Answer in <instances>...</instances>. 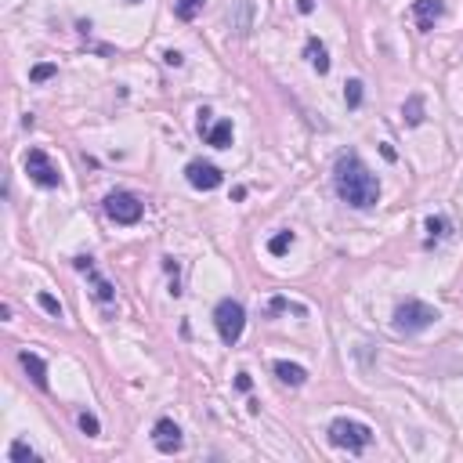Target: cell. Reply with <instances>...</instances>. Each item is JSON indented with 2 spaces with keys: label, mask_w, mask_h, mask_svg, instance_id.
I'll return each instance as SVG.
<instances>
[{
  "label": "cell",
  "mask_w": 463,
  "mask_h": 463,
  "mask_svg": "<svg viewBox=\"0 0 463 463\" xmlns=\"http://www.w3.org/2000/svg\"><path fill=\"white\" fill-rule=\"evenodd\" d=\"M102 206L109 213V221H116V225H138L145 213V203L134 192H109Z\"/></svg>",
  "instance_id": "obj_5"
},
{
  "label": "cell",
  "mask_w": 463,
  "mask_h": 463,
  "mask_svg": "<svg viewBox=\"0 0 463 463\" xmlns=\"http://www.w3.org/2000/svg\"><path fill=\"white\" fill-rule=\"evenodd\" d=\"M213 326H218L221 344H225V348H235L239 336H242V329H246V312H242V304L232 300V297L218 300V307H213Z\"/></svg>",
  "instance_id": "obj_2"
},
{
  "label": "cell",
  "mask_w": 463,
  "mask_h": 463,
  "mask_svg": "<svg viewBox=\"0 0 463 463\" xmlns=\"http://www.w3.org/2000/svg\"><path fill=\"white\" fill-rule=\"evenodd\" d=\"M184 177H189V184L199 189V192H213V189H221V181H225V174L218 167L203 163V160H192L189 167H184Z\"/></svg>",
  "instance_id": "obj_7"
},
{
  "label": "cell",
  "mask_w": 463,
  "mask_h": 463,
  "mask_svg": "<svg viewBox=\"0 0 463 463\" xmlns=\"http://www.w3.org/2000/svg\"><path fill=\"white\" fill-rule=\"evenodd\" d=\"M18 362H22V369L29 373V380H33L40 391L51 387V384H47V365H44V358H40L37 351H18Z\"/></svg>",
  "instance_id": "obj_11"
},
{
  "label": "cell",
  "mask_w": 463,
  "mask_h": 463,
  "mask_svg": "<svg viewBox=\"0 0 463 463\" xmlns=\"http://www.w3.org/2000/svg\"><path fill=\"white\" fill-rule=\"evenodd\" d=\"M344 102H348V109L362 105V80H348L344 83Z\"/></svg>",
  "instance_id": "obj_21"
},
{
  "label": "cell",
  "mask_w": 463,
  "mask_h": 463,
  "mask_svg": "<svg viewBox=\"0 0 463 463\" xmlns=\"http://www.w3.org/2000/svg\"><path fill=\"white\" fill-rule=\"evenodd\" d=\"M307 58H312V66H315L319 76L329 73V51H326V44L319 37H307Z\"/></svg>",
  "instance_id": "obj_13"
},
{
  "label": "cell",
  "mask_w": 463,
  "mask_h": 463,
  "mask_svg": "<svg viewBox=\"0 0 463 463\" xmlns=\"http://www.w3.org/2000/svg\"><path fill=\"white\" fill-rule=\"evenodd\" d=\"M228 141H232V119H218V123H213V127L206 131V145L228 148Z\"/></svg>",
  "instance_id": "obj_14"
},
{
  "label": "cell",
  "mask_w": 463,
  "mask_h": 463,
  "mask_svg": "<svg viewBox=\"0 0 463 463\" xmlns=\"http://www.w3.org/2000/svg\"><path fill=\"white\" fill-rule=\"evenodd\" d=\"M152 445H156L160 452H167V456L181 452V445H184V438H181V427H177L170 416L156 420V427H152Z\"/></svg>",
  "instance_id": "obj_8"
},
{
  "label": "cell",
  "mask_w": 463,
  "mask_h": 463,
  "mask_svg": "<svg viewBox=\"0 0 463 463\" xmlns=\"http://www.w3.org/2000/svg\"><path fill=\"white\" fill-rule=\"evenodd\" d=\"M80 427L87 430V435H98V430H102L98 416H90V413H80Z\"/></svg>",
  "instance_id": "obj_24"
},
{
  "label": "cell",
  "mask_w": 463,
  "mask_h": 463,
  "mask_svg": "<svg viewBox=\"0 0 463 463\" xmlns=\"http://www.w3.org/2000/svg\"><path fill=\"white\" fill-rule=\"evenodd\" d=\"M333 189L355 210H369V206L380 203V181L369 174V167L362 163V156L355 148H348V152L336 156V163H333Z\"/></svg>",
  "instance_id": "obj_1"
},
{
  "label": "cell",
  "mask_w": 463,
  "mask_h": 463,
  "mask_svg": "<svg viewBox=\"0 0 463 463\" xmlns=\"http://www.w3.org/2000/svg\"><path fill=\"white\" fill-rule=\"evenodd\" d=\"M271 369H275V377H279L283 384H290V387H304V384H307V369H304V365H297V362L279 358Z\"/></svg>",
  "instance_id": "obj_12"
},
{
  "label": "cell",
  "mask_w": 463,
  "mask_h": 463,
  "mask_svg": "<svg viewBox=\"0 0 463 463\" xmlns=\"http://www.w3.org/2000/svg\"><path fill=\"white\" fill-rule=\"evenodd\" d=\"M206 131H210V109H199V134L206 138Z\"/></svg>",
  "instance_id": "obj_26"
},
{
  "label": "cell",
  "mask_w": 463,
  "mask_h": 463,
  "mask_svg": "<svg viewBox=\"0 0 463 463\" xmlns=\"http://www.w3.org/2000/svg\"><path fill=\"white\" fill-rule=\"evenodd\" d=\"M203 4H206V0H174V15H177L181 22H192V18L203 11Z\"/></svg>",
  "instance_id": "obj_16"
},
{
  "label": "cell",
  "mask_w": 463,
  "mask_h": 463,
  "mask_svg": "<svg viewBox=\"0 0 463 463\" xmlns=\"http://www.w3.org/2000/svg\"><path fill=\"white\" fill-rule=\"evenodd\" d=\"M73 268H76V271H83L87 279H90V286H95V297H98L102 304H109V300L116 297L112 283L105 279V275H98V268H95V257H76V261H73Z\"/></svg>",
  "instance_id": "obj_9"
},
{
  "label": "cell",
  "mask_w": 463,
  "mask_h": 463,
  "mask_svg": "<svg viewBox=\"0 0 463 463\" xmlns=\"http://www.w3.org/2000/svg\"><path fill=\"white\" fill-rule=\"evenodd\" d=\"M442 15H445V0H413V18H416V29H423V33H430Z\"/></svg>",
  "instance_id": "obj_10"
},
{
  "label": "cell",
  "mask_w": 463,
  "mask_h": 463,
  "mask_svg": "<svg viewBox=\"0 0 463 463\" xmlns=\"http://www.w3.org/2000/svg\"><path fill=\"white\" fill-rule=\"evenodd\" d=\"M293 246V232H279V235H271V242H268V254H275V257H283L286 250Z\"/></svg>",
  "instance_id": "obj_20"
},
{
  "label": "cell",
  "mask_w": 463,
  "mask_h": 463,
  "mask_svg": "<svg viewBox=\"0 0 463 463\" xmlns=\"http://www.w3.org/2000/svg\"><path fill=\"white\" fill-rule=\"evenodd\" d=\"M8 459H11V463H22V459H40V456H37V449H33V445H25V442H11Z\"/></svg>",
  "instance_id": "obj_19"
},
{
  "label": "cell",
  "mask_w": 463,
  "mask_h": 463,
  "mask_svg": "<svg viewBox=\"0 0 463 463\" xmlns=\"http://www.w3.org/2000/svg\"><path fill=\"white\" fill-rule=\"evenodd\" d=\"M163 61H167V66H174V69H177L181 61H184V54H181V51H167V54H163Z\"/></svg>",
  "instance_id": "obj_25"
},
{
  "label": "cell",
  "mask_w": 463,
  "mask_h": 463,
  "mask_svg": "<svg viewBox=\"0 0 463 463\" xmlns=\"http://www.w3.org/2000/svg\"><path fill=\"white\" fill-rule=\"evenodd\" d=\"M37 300H40V307H44V312H47L51 319H61V304H58L51 293H37Z\"/></svg>",
  "instance_id": "obj_22"
},
{
  "label": "cell",
  "mask_w": 463,
  "mask_h": 463,
  "mask_svg": "<svg viewBox=\"0 0 463 463\" xmlns=\"http://www.w3.org/2000/svg\"><path fill=\"white\" fill-rule=\"evenodd\" d=\"M329 442H333L336 449L362 452V449L373 445V430H369L365 423H358V420L341 416V420H333V423H329Z\"/></svg>",
  "instance_id": "obj_3"
},
{
  "label": "cell",
  "mask_w": 463,
  "mask_h": 463,
  "mask_svg": "<svg viewBox=\"0 0 463 463\" xmlns=\"http://www.w3.org/2000/svg\"><path fill=\"white\" fill-rule=\"evenodd\" d=\"M406 123L409 127H416V123H423V98L420 95H409V102H406Z\"/></svg>",
  "instance_id": "obj_17"
},
{
  "label": "cell",
  "mask_w": 463,
  "mask_h": 463,
  "mask_svg": "<svg viewBox=\"0 0 463 463\" xmlns=\"http://www.w3.org/2000/svg\"><path fill=\"white\" fill-rule=\"evenodd\" d=\"M435 319H438L435 307L423 304V300H413V297L394 307V329L398 333H420L427 326H435Z\"/></svg>",
  "instance_id": "obj_4"
},
{
  "label": "cell",
  "mask_w": 463,
  "mask_h": 463,
  "mask_svg": "<svg viewBox=\"0 0 463 463\" xmlns=\"http://www.w3.org/2000/svg\"><path fill=\"white\" fill-rule=\"evenodd\" d=\"M25 174L33 177L40 189H58L61 184V174H58V167L51 163V156L44 148H29V156H25Z\"/></svg>",
  "instance_id": "obj_6"
},
{
  "label": "cell",
  "mask_w": 463,
  "mask_h": 463,
  "mask_svg": "<svg viewBox=\"0 0 463 463\" xmlns=\"http://www.w3.org/2000/svg\"><path fill=\"white\" fill-rule=\"evenodd\" d=\"M54 73H58V69L51 66V61H40V66H33V73H29V76H33V80L40 83V80H47V76H54Z\"/></svg>",
  "instance_id": "obj_23"
},
{
  "label": "cell",
  "mask_w": 463,
  "mask_h": 463,
  "mask_svg": "<svg viewBox=\"0 0 463 463\" xmlns=\"http://www.w3.org/2000/svg\"><path fill=\"white\" fill-rule=\"evenodd\" d=\"M235 387H239V391H250V387H254L250 373H239V377H235Z\"/></svg>",
  "instance_id": "obj_27"
},
{
  "label": "cell",
  "mask_w": 463,
  "mask_h": 463,
  "mask_svg": "<svg viewBox=\"0 0 463 463\" xmlns=\"http://www.w3.org/2000/svg\"><path fill=\"white\" fill-rule=\"evenodd\" d=\"M127 4H141V0H127Z\"/></svg>",
  "instance_id": "obj_29"
},
{
  "label": "cell",
  "mask_w": 463,
  "mask_h": 463,
  "mask_svg": "<svg viewBox=\"0 0 463 463\" xmlns=\"http://www.w3.org/2000/svg\"><path fill=\"white\" fill-rule=\"evenodd\" d=\"M423 228H427V246H435V242H442V239L449 235V218H442V213H430V218L423 221Z\"/></svg>",
  "instance_id": "obj_15"
},
{
  "label": "cell",
  "mask_w": 463,
  "mask_h": 463,
  "mask_svg": "<svg viewBox=\"0 0 463 463\" xmlns=\"http://www.w3.org/2000/svg\"><path fill=\"white\" fill-rule=\"evenodd\" d=\"M268 312H271V315H279V312H293V315H307V307H304V304H290L286 297H271V300H268Z\"/></svg>",
  "instance_id": "obj_18"
},
{
  "label": "cell",
  "mask_w": 463,
  "mask_h": 463,
  "mask_svg": "<svg viewBox=\"0 0 463 463\" xmlns=\"http://www.w3.org/2000/svg\"><path fill=\"white\" fill-rule=\"evenodd\" d=\"M297 11L300 15H312L315 11V0H297Z\"/></svg>",
  "instance_id": "obj_28"
}]
</instances>
